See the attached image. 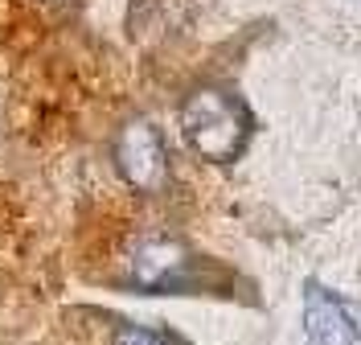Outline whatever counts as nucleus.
Segmentation results:
<instances>
[{
  "label": "nucleus",
  "mask_w": 361,
  "mask_h": 345,
  "mask_svg": "<svg viewBox=\"0 0 361 345\" xmlns=\"http://www.w3.org/2000/svg\"><path fill=\"white\" fill-rule=\"evenodd\" d=\"M247 111L238 99H230L226 91H197L185 99L180 107V132L193 144V152L214 164L238 161L243 144H247Z\"/></svg>",
  "instance_id": "obj_1"
},
{
  "label": "nucleus",
  "mask_w": 361,
  "mask_h": 345,
  "mask_svg": "<svg viewBox=\"0 0 361 345\" xmlns=\"http://www.w3.org/2000/svg\"><path fill=\"white\" fill-rule=\"evenodd\" d=\"M123 272L135 288H148V292L185 288V279L193 276V255L180 238L164 234V230H148L128 247Z\"/></svg>",
  "instance_id": "obj_2"
},
{
  "label": "nucleus",
  "mask_w": 361,
  "mask_h": 345,
  "mask_svg": "<svg viewBox=\"0 0 361 345\" xmlns=\"http://www.w3.org/2000/svg\"><path fill=\"white\" fill-rule=\"evenodd\" d=\"M115 164L132 189H157L164 181V140L148 119L128 123L115 140Z\"/></svg>",
  "instance_id": "obj_3"
},
{
  "label": "nucleus",
  "mask_w": 361,
  "mask_h": 345,
  "mask_svg": "<svg viewBox=\"0 0 361 345\" xmlns=\"http://www.w3.org/2000/svg\"><path fill=\"white\" fill-rule=\"evenodd\" d=\"M304 329H308V345H357V325L349 317V308L320 284H308Z\"/></svg>",
  "instance_id": "obj_4"
},
{
  "label": "nucleus",
  "mask_w": 361,
  "mask_h": 345,
  "mask_svg": "<svg viewBox=\"0 0 361 345\" xmlns=\"http://www.w3.org/2000/svg\"><path fill=\"white\" fill-rule=\"evenodd\" d=\"M115 345H169V337L157 329H144V325H123L115 333Z\"/></svg>",
  "instance_id": "obj_5"
}]
</instances>
